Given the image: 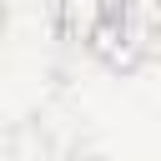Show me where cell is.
Returning a JSON list of instances; mask_svg holds the SVG:
<instances>
[{
    "label": "cell",
    "instance_id": "obj_2",
    "mask_svg": "<svg viewBox=\"0 0 161 161\" xmlns=\"http://www.w3.org/2000/svg\"><path fill=\"white\" fill-rule=\"evenodd\" d=\"M116 0H50V25L65 45H91L96 30L111 20Z\"/></svg>",
    "mask_w": 161,
    "mask_h": 161
},
{
    "label": "cell",
    "instance_id": "obj_3",
    "mask_svg": "<svg viewBox=\"0 0 161 161\" xmlns=\"http://www.w3.org/2000/svg\"><path fill=\"white\" fill-rule=\"evenodd\" d=\"M86 50H91V55H96L106 70H116V75H131V70H141V65L151 60V55L136 45V35H131V30H126L116 15H111L101 30H96V40H91Z\"/></svg>",
    "mask_w": 161,
    "mask_h": 161
},
{
    "label": "cell",
    "instance_id": "obj_1",
    "mask_svg": "<svg viewBox=\"0 0 161 161\" xmlns=\"http://www.w3.org/2000/svg\"><path fill=\"white\" fill-rule=\"evenodd\" d=\"M65 116L35 111L10 126V161H80V136L60 126Z\"/></svg>",
    "mask_w": 161,
    "mask_h": 161
},
{
    "label": "cell",
    "instance_id": "obj_4",
    "mask_svg": "<svg viewBox=\"0 0 161 161\" xmlns=\"http://www.w3.org/2000/svg\"><path fill=\"white\" fill-rule=\"evenodd\" d=\"M111 15L136 35L146 55H161V0H116Z\"/></svg>",
    "mask_w": 161,
    "mask_h": 161
}]
</instances>
